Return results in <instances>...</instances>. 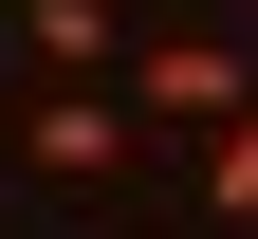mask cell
<instances>
[{
    "label": "cell",
    "mask_w": 258,
    "mask_h": 239,
    "mask_svg": "<svg viewBox=\"0 0 258 239\" xmlns=\"http://www.w3.org/2000/svg\"><path fill=\"white\" fill-rule=\"evenodd\" d=\"M129 111H148V129H221V111H240V92H258V55L240 37H221V19H166V37H129Z\"/></svg>",
    "instance_id": "6da1fadb"
},
{
    "label": "cell",
    "mask_w": 258,
    "mask_h": 239,
    "mask_svg": "<svg viewBox=\"0 0 258 239\" xmlns=\"http://www.w3.org/2000/svg\"><path fill=\"white\" fill-rule=\"evenodd\" d=\"M19 147H37V184H111V166L148 147V111H129L111 74H55V92H19Z\"/></svg>",
    "instance_id": "7a4b0ae2"
},
{
    "label": "cell",
    "mask_w": 258,
    "mask_h": 239,
    "mask_svg": "<svg viewBox=\"0 0 258 239\" xmlns=\"http://www.w3.org/2000/svg\"><path fill=\"white\" fill-rule=\"evenodd\" d=\"M19 74H129V19L111 0H19Z\"/></svg>",
    "instance_id": "3957f363"
},
{
    "label": "cell",
    "mask_w": 258,
    "mask_h": 239,
    "mask_svg": "<svg viewBox=\"0 0 258 239\" xmlns=\"http://www.w3.org/2000/svg\"><path fill=\"white\" fill-rule=\"evenodd\" d=\"M184 147H203V202H221V221H258V92H240L221 129H184Z\"/></svg>",
    "instance_id": "277c9868"
}]
</instances>
